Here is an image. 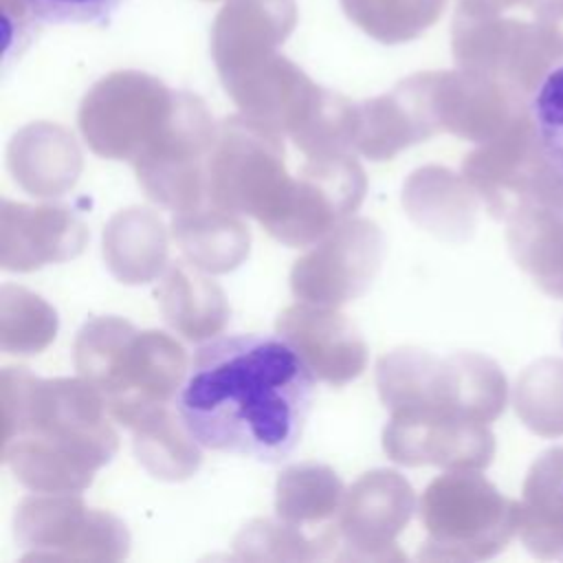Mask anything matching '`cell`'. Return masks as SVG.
Here are the masks:
<instances>
[{
  "mask_svg": "<svg viewBox=\"0 0 563 563\" xmlns=\"http://www.w3.org/2000/svg\"><path fill=\"white\" fill-rule=\"evenodd\" d=\"M314 374L284 336H222L191 358L178 416L200 446L279 462L301 440Z\"/></svg>",
  "mask_w": 563,
  "mask_h": 563,
  "instance_id": "cell-1",
  "label": "cell"
},
{
  "mask_svg": "<svg viewBox=\"0 0 563 563\" xmlns=\"http://www.w3.org/2000/svg\"><path fill=\"white\" fill-rule=\"evenodd\" d=\"M2 462L35 493H79L119 449L106 400L86 378L0 376Z\"/></svg>",
  "mask_w": 563,
  "mask_h": 563,
  "instance_id": "cell-2",
  "label": "cell"
},
{
  "mask_svg": "<svg viewBox=\"0 0 563 563\" xmlns=\"http://www.w3.org/2000/svg\"><path fill=\"white\" fill-rule=\"evenodd\" d=\"M75 367L99 389L110 416L130 427L143 411L169 405L185 372L183 345L161 330H136L121 317H95L77 334Z\"/></svg>",
  "mask_w": 563,
  "mask_h": 563,
  "instance_id": "cell-3",
  "label": "cell"
},
{
  "mask_svg": "<svg viewBox=\"0 0 563 563\" xmlns=\"http://www.w3.org/2000/svg\"><path fill=\"white\" fill-rule=\"evenodd\" d=\"M376 387L389 411L416 409L486 422L504 407L499 369L477 354L438 358L420 347H398L380 356Z\"/></svg>",
  "mask_w": 563,
  "mask_h": 563,
  "instance_id": "cell-4",
  "label": "cell"
},
{
  "mask_svg": "<svg viewBox=\"0 0 563 563\" xmlns=\"http://www.w3.org/2000/svg\"><path fill=\"white\" fill-rule=\"evenodd\" d=\"M427 539L418 552L429 561H468L495 554L512 530V506L475 473H446L422 493Z\"/></svg>",
  "mask_w": 563,
  "mask_h": 563,
  "instance_id": "cell-5",
  "label": "cell"
},
{
  "mask_svg": "<svg viewBox=\"0 0 563 563\" xmlns=\"http://www.w3.org/2000/svg\"><path fill=\"white\" fill-rule=\"evenodd\" d=\"M22 561H121L130 550L125 523L90 508L77 493L26 497L13 517Z\"/></svg>",
  "mask_w": 563,
  "mask_h": 563,
  "instance_id": "cell-6",
  "label": "cell"
},
{
  "mask_svg": "<svg viewBox=\"0 0 563 563\" xmlns=\"http://www.w3.org/2000/svg\"><path fill=\"white\" fill-rule=\"evenodd\" d=\"M284 145L264 130L231 125L209 158V202L255 218L266 231L279 218L292 191Z\"/></svg>",
  "mask_w": 563,
  "mask_h": 563,
  "instance_id": "cell-7",
  "label": "cell"
},
{
  "mask_svg": "<svg viewBox=\"0 0 563 563\" xmlns=\"http://www.w3.org/2000/svg\"><path fill=\"white\" fill-rule=\"evenodd\" d=\"M380 262V229L365 218L343 220L295 262L290 288L301 301L339 308L372 286Z\"/></svg>",
  "mask_w": 563,
  "mask_h": 563,
  "instance_id": "cell-8",
  "label": "cell"
},
{
  "mask_svg": "<svg viewBox=\"0 0 563 563\" xmlns=\"http://www.w3.org/2000/svg\"><path fill=\"white\" fill-rule=\"evenodd\" d=\"M365 187V172L350 154L306 156L268 233L292 249L310 246L361 205Z\"/></svg>",
  "mask_w": 563,
  "mask_h": 563,
  "instance_id": "cell-9",
  "label": "cell"
},
{
  "mask_svg": "<svg viewBox=\"0 0 563 563\" xmlns=\"http://www.w3.org/2000/svg\"><path fill=\"white\" fill-rule=\"evenodd\" d=\"M416 508L411 484L396 471L376 468L361 475L345 490L336 515V539L345 550L339 559L405 561L396 537L405 530Z\"/></svg>",
  "mask_w": 563,
  "mask_h": 563,
  "instance_id": "cell-10",
  "label": "cell"
},
{
  "mask_svg": "<svg viewBox=\"0 0 563 563\" xmlns=\"http://www.w3.org/2000/svg\"><path fill=\"white\" fill-rule=\"evenodd\" d=\"M213 136L198 117L169 123L163 134L134 161L145 194L172 209L189 211L209 202V158Z\"/></svg>",
  "mask_w": 563,
  "mask_h": 563,
  "instance_id": "cell-11",
  "label": "cell"
},
{
  "mask_svg": "<svg viewBox=\"0 0 563 563\" xmlns=\"http://www.w3.org/2000/svg\"><path fill=\"white\" fill-rule=\"evenodd\" d=\"M383 449L405 466L482 468L490 462L493 438L477 420L398 409L383 429Z\"/></svg>",
  "mask_w": 563,
  "mask_h": 563,
  "instance_id": "cell-12",
  "label": "cell"
},
{
  "mask_svg": "<svg viewBox=\"0 0 563 563\" xmlns=\"http://www.w3.org/2000/svg\"><path fill=\"white\" fill-rule=\"evenodd\" d=\"M275 328L319 380L345 385L367 365V345L361 332L334 306L299 301L282 310Z\"/></svg>",
  "mask_w": 563,
  "mask_h": 563,
  "instance_id": "cell-13",
  "label": "cell"
},
{
  "mask_svg": "<svg viewBox=\"0 0 563 563\" xmlns=\"http://www.w3.org/2000/svg\"><path fill=\"white\" fill-rule=\"evenodd\" d=\"M88 240L84 222L64 205H22L2 200L0 264L29 273L46 264L77 257Z\"/></svg>",
  "mask_w": 563,
  "mask_h": 563,
  "instance_id": "cell-14",
  "label": "cell"
},
{
  "mask_svg": "<svg viewBox=\"0 0 563 563\" xmlns=\"http://www.w3.org/2000/svg\"><path fill=\"white\" fill-rule=\"evenodd\" d=\"M15 183L31 196L48 198L73 189L81 174V152L59 128H26L7 150Z\"/></svg>",
  "mask_w": 563,
  "mask_h": 563,
  "instance_id": "cell-15",
  "label": "cell"
},
{
  "mask_svg": "<svg viewBox=\"0 0 563 563\" xmlns=\"http://www.w3.org/2000/svg\"><path fill=\"white\" fill-rule=\"evenodd\" d=\"M172 233L189 264L207 273H229L249 255V227L213 202L174 213Z\"/></svg>",
  "mask_w": 563,
  "mask_h": 563,
  "instance_id": "cell-16",
  "label": "cell"
},
{
  "mask_svg": "<svg viewBox=\"0 0 563 563\" xmlns=\"http://www.w3.org/2000/svg\"><path fill=\"white\" fill-rule=\"evenodd\" d=\"M198 271L194 264L174 262L156 288L165 321L189 341L211 339L229 319L222 288Z\"/></svg>",
  "mask_w": 563,
  "mask_h": 563,
  "instance_id": "cell-17",
  "label": "cell"
},
{
  "mask_svg": "<svg viewBox=\"0 0 563 563\" xmlns=\"http://www.w3.org/2000/svg\"><path fill=\"white\" fill-rule=\"evenodd\" d=\"M103 260L123 284H147L161 275L167 262V233L150 209H125L103 229Z\"/></svg>",
  "mask_w": 563,
  "mask_h": 563,
  "instance_id": "cell-18",
  "label": "cell"
},
{
  "mask_svg": "<svg viewBox=\"0 0 563 563\" xmlns=\"http://www.w3.org/2000/svg\"><path fill=\"white\" fill-rule=\"evenodd\" d=\"M139 462L158 479L180 482L191 477L200 462V449L185 422L176 420L167 405L152 407L136 416L130 427Z\"/></svg>",
  "mask_w": 563,
  "mask_h": 563,
  "instance_id": "cell-19",
  "label": "cell"
},
{
  "mask_svg": "<svg viewBox=\"0 0 563 563\" xmlns=\"http://www.w3.org/2000/svg\"><path fill=\"white\" fill-rule=\"evenodd\" d=\"M345 488L339 475L323 464H297L286 468L275 486V512L282 521L308 528L336 517Z\"/></svg>",
  "mask_w": 563,
  "mask_h": 563,
  "instance_id": "cell-20",
  "label": "cell"
},
{
  "mask_svg": "<svg viewBox=\"0 0 563 563\" xmlns=\"http://www.w3.org/2000/svg\"><path fill=\"white\" fill-rule=\"evenodd\" d=\"M57 332L55 310L20 286L0 290V345L9 354H37Z\"/></svg>",
  "mask_w": 563,
  "mask_h": 563,
  "instance_id": "cell-21",
  "label": "cell"
},
{
  "mask_svg": "<svg viewBox=\"0 0 563 563\" xmlns=\"http://www.w3.org/2000/svg\"><path fill=\"white\" fill-rule=\"evenodd\" d=\"M336 530H325L319 539H308L301 528L279 519H257L249 523L235 539L240 559L249 561H312L336 545Z\"/></svg>",
  "mask_w": 563,
  "mask_h": 563,
  "instance_id": "cell-22",
  "label": "cell"
},
{
  "mask_svg": "<svg viewBox=\"0 0 563 563\" xmlns=\"http://www.w3.org/2000/svg\"><path fill=\"white\" fill-rule=\"evenodd\" d=\"M530 121L534 143L563 187V62L539 79L530 99Z\"/></svg>",
  "mask_w": 563,
  "mask_h": 563,
  "instance_id": "cell-23",
  "label": "cell"
},
{
  "mask_svg": "<svg viewBox=\"0 0 563 563\" xmlns=\"http://www.w3.org/2000/svg\"><path fill=\"white\" fill-rule=\"evenodd\" d=\"M44 24H106L128 0H22Z\"/></svg>",
  "mask_w": 563,
  "mask_h": 563,
  "instance_id": "cell-24",
  "label": "cell"
}]
</instances>
